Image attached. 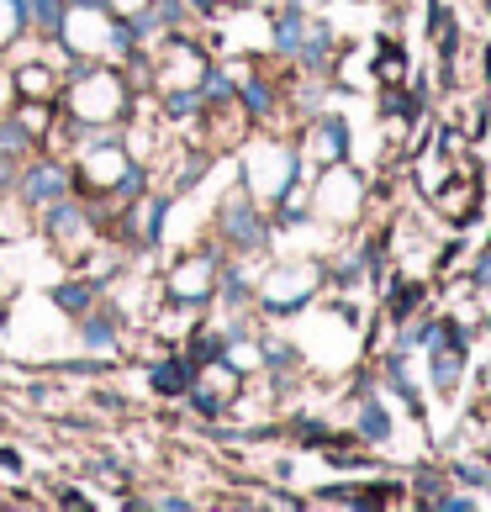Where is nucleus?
I'll return each mask as SVG.
<instances>
[{
  "label": "nucleus",
  "instance_id": "2",
  "mask_svg": "<svg viewBox=\"0 0 491 512\" xmlns=\"http://www.w3.org/2000/svg\"><path fill=\"white\" fill-rule=\"evenodd\" d=\"M185 381H191V370H185V365H159L154 370V386L159 391H185Z\"/></svg>",
  "mask_w": 491,
  "mask_h": 512
},
{
  "label": "nucleus",
  "instance_id": "4",
  "mask_svg": "<svg viewBox=\"0 0 491 512\" xmlns=\"http://www.w3.org/2000/svg\"><path fill=\"white\" fill-rule=\"evenodd\" d=\"M22 90L27 96H48V74L43 69H22Z\"/></svg>",
  "mask_w": 491,
  "mask_h": 512
},
{
  "label": "nucleus",
  "instance_id": "1",
  "mask_svg": "<svg viewBox=\"0 0 491 512\" xmlns=\"http://www.w3.org/2000/svg\"><path fill=\"white\" fill-rule=\"evenodd\" d=\"M212 291V280H206V264H185L180 280H175V296H201Z\"/></svg>",
  "mask_w": 491,
  "mask_h": 512
},
{
  "label": "nucleus",
  "instance_id": "3",
  "mask_svg": "<svg viewBox=\"0 0 491 512\" xmlns=\"http://www.w3.org/2000/svg\"><path fill=\"white\" fill-rule=\"evenodd\" d=\"M27 185H32V191H27V201H53V196H59V185H64V180L48 169V175H32Z\"/></svg>",
  "mask_w": 491,
  "mask_h": 512
}]
</instances>
